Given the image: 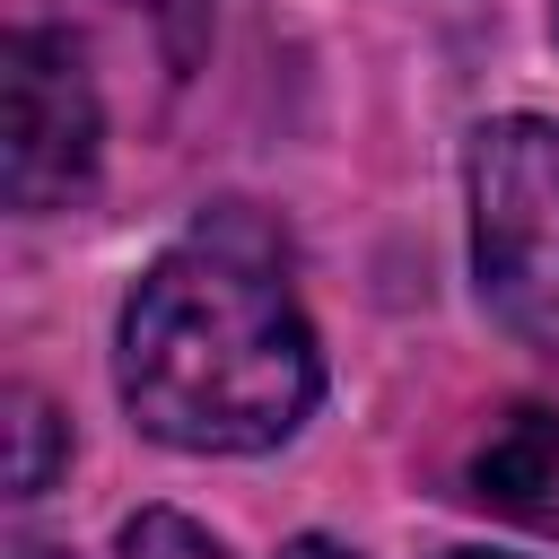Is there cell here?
Returning <instances> with one entry per match:
<instances>
[{
    "label": "cell",
    "mask_w": 559,
    "mask_h": 559,
    "mask_svg": "<svg viewBox=\"0 0 559 559\" xmlns=\"http://www.w3.org/2000/svg\"><path fill=\"white\" fill-rule=\"evenodd\" d=\"M472 498L533 515V524H559V411H542V402L507 411L489 428V445L472 454Z\"/></svg>",
    "instance_id": "obj_4"
},
{
    "label": "cell",
    "mask_w": 559,
    "mask_h": 559,
    "mask_svg": "<svg viewBox=\"0 0 559 559\" xmlns=\"http://www.w3.org/2000/svg\"><path fill=\"white\" fill-rule=\"evenodd\" d=\"M61 463H70V419L35 384H9V498H44Z\"/></svg>",
    "instance_id": "obj_5"
},
{
    "label": "cell",
    "mask_w": 559,
    "mask_h": 559,
    "mask_svg": "<svg viewBox=\"0 0 559 559\" xmlns=\"http://www.w3.org/2000/svg\"><path fill=\"white\" fill-rule=\"evenodd\" d=\"M122 559H227V542L210 524H192L183 507H140L122 524Z\"/></svg>",
    "instance_id": "obj_6"
},
{
    "label": "cell",
    "mask_w": 559,
    "mask_h": 559,
    "mask_svg": "<svg viewBox=\"0 0 559 559\" xmlns=\"http://www.w3.org/2000/svg\"><path fill=\"white\" fill-rule=\"evenodd\" d=\"M472 192V280L480 306L559 358V122L550 114H498L472 131L463 157Z\"/></svg>",
    "instance_id": "obj_2"
},
{
    "label": "cell",
    "mask_w": 559,
    "mask_h": 559,
    "mask_svg": "<svg viewBox=\"0 0 559 559\" xmlns=\"http://www.w3.org/2000/svg\"><path fill=\"white\" fill-rule=\"evenodd\" d=\"M280 559H358V550H341V542H332V533H297V542H288V550H280Z\"/></svg>",
    "instance_id": "obj_7"
},
{
    "label": "cell",
    "mask_w": 559,
    "mask_h": 559,
    "mask_svg": "<svg viewBox=\"0 0 559 559\" xmlns=\"http://www.w3.org/2000/svg\"><path fill=\"white\" fill-rule=\"evenodd\" d=\"M96 140H105V114H96L79 44L52 35V26H17L0 44V183H9V210L35 218V210H61L70 192H87Z\"/></svg>",
    "instance_id": "obj_3"
},
{
    "label": "cell",
    "mask_w": 559,
    "mask_h": 559,
    "mask_svg": "<svg viewBox=\"0 0 559 559\" xmlns=\"http://www.w3.org/2000/svg\"><path fill=\"white\" fill-rule=\"evenodd\" d=\"M445 559H507V550H445Z\"/></svg>",
    "instance_id": "obj_9"
},
{
    "label": "cell",
    "mask_w": 559,
    "mask_h": 559,
    "mask_svg": "<svg viewBox=\"0 0 559 559\" xmlns=\"http://www.w3.org/2000/svg\"><path fill=\"white\" fill-rule=\"evenodd\" d=\"M122 411L175 454H271L323 393L288 280L236 245H175L140 271L114 332Z\"/></svg>",
    "instance_id": "obj_1"
},
{
    "label": "cell",
    "mask_w": 559,
    "mask_h": 559,
    "mask_svg": "<svg viewBox=\"0 0 559 559\" xmlns=\"http://www.w3.org/2000/svg\"><path fill=\"white\" fill-rule=\"evenodd\" d=\"M9 559H70V550H52V542H17Z\"/></svg>",
    "instance_id": "obj_8"
}]
</instances>
